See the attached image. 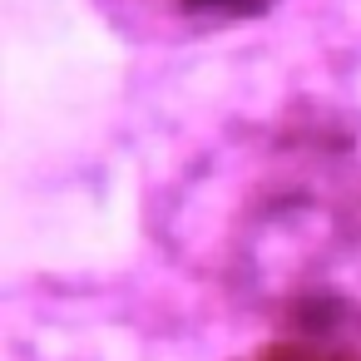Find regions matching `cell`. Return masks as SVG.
Returning a JSON list of instances; mask_svg holds the SVG:
<instances>
[{
  "label": "cell",
  "mask_w": 361,
  "mask_h": 361,
  "mask_svg": "<svg viewBox=\"0 0 361 361\" xmlns=\"http://www.w3.org/2000/svg\"><path fill=\"white\" fill-rule=\"evenodd\" d=\"M178 218L203 267L317 317L326 267L361 247V119L331 109L272 119L198 178Z\"/></svg>",
  "instance_id": "1"
},
{
  "label": "cell",
  "mask_w": 361,
  "mask_h": 361,
  "mask_svg": "<svg viewBox=\"0 0 361 361\" xmlns=\"http://www.w3.org/2000/svg\"><path fill=\"white\" fill-rule=\"evenodd\" d=\"M277 0H164V16L188 20V25H233V20H257Z\"/></svg>",
  "instance_id": "3"
},
{
  "label": "cell",
  "mask_w": 361,
  "mask_h": 361,
  "mask_svg": "<svg viewBox=\"0 0 361 361\" xmlns=\"http://www.w3.org/2000/svg\"><path fill=\"white\" fill-rule=\"evenodd\" d=\"M238 361H361V336L346 331L331 312L287 322L272 341L252 346Z\"/></svg>",
  "instance_id": "2"
}]
</instances>
